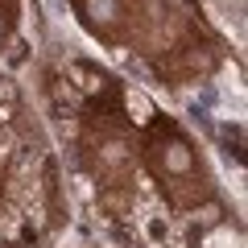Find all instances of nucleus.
<instances>
[{
  "label": "nucleus",
  "instance_id": "1",
  "mask_svg": "<svg viewBox=\"0 0 248 248\" xmlns=\"http://www.w3.org/2000/svg\"><path fill=\"white\" fill-rule=\"evenodd\" d=\"M137 161L153 174L157 190L166 195V203L174 207V211H195V207H203L207 199H211V190H215L211 170H207L199 145L186 137L182 124L166 120V116L149 120L145 133L137 137Z\"/></svg>",
  "mask_w": 248,
  "mask_h": 248
},
{
  "label": "nucleus",
  "instance_id": "2",
  "mask_svg": "<svg viewBox=\"0 0 248 248\" xmlns=\"http://www.w3.org/2000/svg\"><path fill=\"white\" fill-rule=\"evenodd\" d=\"M79 153H83V166L95 182L120 186L133 182V170H137V133H133V120L124 112V95L116 87H104L87 108H83V133H79Z\"/></svg>",
  "mask_w": 248,
  "mask_h": 248
},
{
  "label": "nucleus",
  "instance_id": "3",
  "mask_svg": "<svg viewBox=\"0 0 248 248\" xmlns=\"http://www.w3.org/2000/svg\"><path fill=\"white\" fill-rule=\"evenodd\" d=\"M75 13L108 46H145L161 25L157 0H75Z\"/></svg>",
  "mask_w": 248,
  "mask_h": 248
},
{
  "label": "nucleus",
  "instance_id": "4",
  "mask_svg": "<svg viewBox=\"0 0 248 248\" xmlns=\"http://www.w3.org/2000/svg\"><path fill=\"white\" fill-rule=\"evenodd\" d=\"M207 66H211V50H207L195 33L182 37V42H174V46L166 50V58H161V75L174 79V83L195 79V75H203Z\"/></svg>",
  "mask_w": 248,
  "mask_h": 248
},
{
  "label": "nucleus",
  "instance_id": "5",
  "mask_svg": "<svg viewBox=\"0 0 248 248\" xmlns=\"http://www.w3.org/2000/svg\"><path fill=\"white\" fill-rule=\"evenodd\" d=\"M0 248H17V244H0Z\"/></svg>",
  "mask_w": 248,
  "mask_h": 248
}]
</instances>
